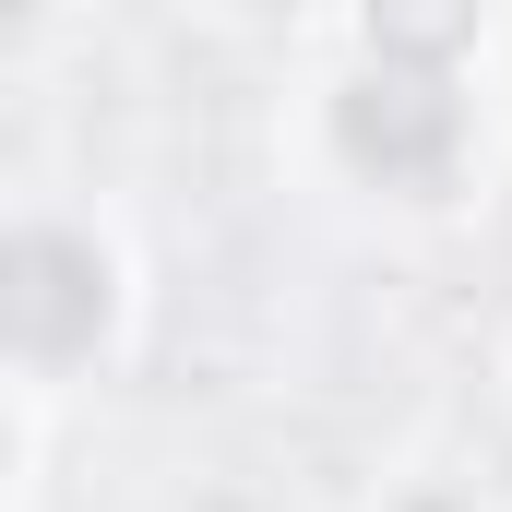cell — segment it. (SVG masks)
Instances as JSON below:
<instances>
[{"mask_svg": "<svg viewBox=\"0 0 512 512\" xmlns=\"http://www.w3.org/2000/svg\"><path fill=\"white\" fill-rule=\"evenodd\" d=\"M0 310H12V370L24 382H60L72 358H96L120 334V251L96 227H72V215H24L12 227Z\"/></svg>", "mask_w": 512, "mask_h": 512, "instance_id": "cell-2", "label": "cell"}, {"mask_svg": "<svg viewBox=\"0 0 512 512\" xmlns=\"http://www.w3.org/2000/svg\"><path fill=\"white\" fill-rule=\"evenodd\" d=\"M489 36V0H358V60H417V72H465V48Z\"/></svg>", "mask_w": 512, "mask_h": 512, "instance_id": "cell-3", "label": "cell"}, {"mask_svg": "<svg viewBox=\"0 0 512 512\" xmlns=\"http://www.w3.org/2000/svg\"><path fill=\"white\" fill-rule=\"evenodd\" d=\"M322 143L346 179H370L393 203H441L477 108H465V72H417V60H346V84L322 96Z\"/></svg>", "mask_w": 512, "mask_h": 512, "instance_id": "cell-1", "label": "cell"}, {"mask_svg": "<svg viewBox=\"0 0 512 512\" xmlns=\"http://www.w3.org/2000/svg\"><path fill=\"white\" fill-rule=\"evenodd\" d=\"M227 12H298V0H227Z\"/></svg>", "mask_w": 512, "mask_h": 512, "instance_id": "cell-4", "label": "cell"}]
</instances>
